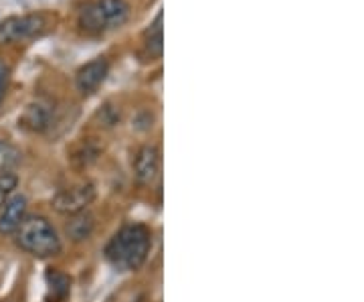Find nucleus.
Here are the masks:
<instances>
[{
	"instance_id": "4468645a",
	"label": "nucleus",
	"mask_w": 364,
	"mask_h": 302,
	"mask_svg": "<svg viewBox=\"0 0 364 302\" xmlns=\"http://www.w3.org/2000/svg\"><path fill=\"white\" fill-rule=\"evenodd\" d=\"M49 280H53V286H51V288H53L59 296H63V294L69 290V280L63 274H57V272H53V274H49Z\"/></svg>"
},
{
	"instance_id": "423d86ee",
	"label": "nucleus",
	"mask_w": 364,
	"mask_h": 302,
	"mask_svg": "<svg viewBox=\"0 0 364 302\" xmlns=\"http://www.w3.org/2000/svg\"><path fill=\"white\" fill-rule=\"evenodd\" d=\"M108 71L109 63L104 57H97L94 61L85 63V65L77 71V77H75L77 90H79L81 94H94L95 90L104 83Z\"/></svg>"
},
{
	"instance_id": "0eeeda50",
	"label": "nucleus",
	"mask_w": 364,
	"mask_h": 302,
	"mask_svg": "<svg viewBox=\"0 0 364 302\" xmlns=\"http://www.w3.org/2000/svg\"><path fill=\"white\" fill-rule=\"evenodd\" d=\"M160 171V152L154 146H144L140 149L134 163L136 179L140 180L142 185H150L152 180L158 177Z\"/></svg>"
},
{
	"instance_id": "9b49d317",
	"label": "nucleus",
	"mask_w": 364,
	"mask_h": 302,
	"mask_svg": "<svg viewBox=\"0 0 364 302\" xmlns=\"http://www.w3.org/2000/svg\"><path fill=\"white\" fill-rule=\"evenodd\" d=\"M164 33H162V13L156 14L154 23L150 25V28L146 31V51L150 53V57H160L162 49H164Z\"/></svg>"
},
{
	"instance_id": "f257e3e1",
	"label": "nucleus",
	"mask_w": 364,
	"mask_h": 302,
	"mask_svg": "<svg viewBox=\"0 0 364 302\" xmlns=\"http://www.w3.org/2000/svg\"><path fill=\"white\" fill-rule=\"evenodd\" d=\"M152 237L148 227L144 225H126L118 234L111 237L106 247V258L120 272L138 270L150 254Z\"/></svg>"
},
{
	"instance_id": "1a4fd4ad",
	"label": "nucleus",
	"mask_w": 364,
	"mask_h": 302,
	"mask_svg": "<svg viewBox=\"0 0 364 302\" xmlns=\"http://www.w3.org/2000/svg\"><path fill=\"white\" fill-rule=\"evenodd\" d=\"M18 122H21L23 128H27L31 132H43L51 124V110L45 104H40V102L31 104V106H27V110L21 116Z\"/></svg>"
},
{
	"instance_id": "20e7f679",
	"label": "nucleus",
	"mask_w": 364,
	"mask_h": 302,
	"mask_svg": "<svg viewBox=\"0 0 364 302\" xmlns=\"http://www.w3.org/2000/svg\"><path fill=\"white\" fill-rule=\"evenodd\" d=\"M47 27V18L43 14H23V16H11L4 23H0V45L18 43L31 39L43 33Z\"/></svg>"
},
{
	"instance_id": "f8f14e48",
	"label": "nucleus",
	"mask_w": 364,
	"mask_h": 302,
	"mask_svg": "<svg viewBox=\"0 0 364 302\" xmlns=\"http://www.w3.org/2000/svg\"><path fill=\"white\" fill-rule=\"evenodd\" d=\"M21 161H23V152L11 142L0 140V173H11L21 165Z\"/></svg>"
},
{
	"instance_id": "6e6552de",
	"label": "nucleus",
	"mask_w": 364,
	"mask_h": 302,
	"mask_svg": "<svg viewBox=\"0 0 364 302\" xmlns=\"http://www.w3.org/2000/svg\"><path fill=\"white\" fill-rule=\"evenodd\" d=\"M25 213H27V199L23 195H16L11 201H6L4 211L0 215V234H14L25 221Z\"/></svg>"
},
{
	"instance_id": "f03ea898",
	"label": "nucleus",
	"mask_w": 364,
	"mask_h": 302,
	"mask_svg": "<svg viewBox=\"0 0 364 302\" xmlns=\"http://www.w3.org/2000/svg\"><path fill=\"white\" fill-rule=\"evenodd\" d=\"M16 242L28 254L47 258L61 252V239L45 217H28L16 230Z\"/></svg>"
},
{
	"instance_id": "ddd939ff",
	"label": "nucleus",
	"mask_w": 364,
	"mask_h": 302,
	"mask_svg": "<svg viewBox=\"0 0 364 302\" xmlns=\"http://www.w3.org/2000/svg\"><path fill=\"white\" fill-rule=\"evenodd\" d=\"M16 185H18L16 175H13V173H2L0 175V207L9 201V197L16 189Z\"/></svg>"
},
{
	"instance_id": "2eb2a0df",
	"label": "nucleus",
	"mask_w": 364,
	"mask_h": 302,
	"mask_svg": "<svg viewBox=\"0 0 364 302\" xmlns=\"http://www.w3.org/2000/svg\"><path fill=\"white\" fill-rule=\"evenodd\" d=\"M9 75H11V68L0 59V102L4 97V92H6V83H9Z\"/></svg>"
},
{
	"instance_id": "9d476101",
	"label": "nucleus",
	"mask_w": 364,
	"mask_h": 302,
	"mask_svg": "<svg viewBox=\"0 0 364 302\" xmlns=\"http://www.w3.org/2000/svg\"><path fill=\"white\" fill-rule=\"evenodd\" d=\"M95 227V221L94 215L92 213H87V211H79V213H75L67 223V235L73 239V242H83V239H87L92 232H94Z\"/></svg>"
},
{
	"instance_id": "39448f33",
	"label": "nucleus",
	"mask_w": 364,
	"mask_h": 302,
	"mask_svg": "<svg viewBox=\"0 0 364 302\" xmlns=\"http://www.w3.org/2000/svg\"><path fill=\"white\" fill-rule=\"evenodd\" d=\"M95 199L94 185H79L73 189L59 191L53 197V207L59 213H69L75 215L79 211H85V207L89 205Z\"/></svg>"
},
{
	"instance_id": "7ed1b4c3",
	"label": "nucleus",
	"mask_w": 364,
	"mask_h": 302,
	"mask_svg": "<svg viewBox=\"0 0 364 302\" xmlns=\"http://www.w3.org/2000/svg\"><path fill=\"white\" fill-rule=\"evenodd\" d=\"M130 16V4L126 0H95L79 14V25L85 31L99 33L106 28L121 27Z\"/></svg>"
}]
</instances>
